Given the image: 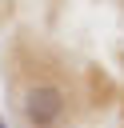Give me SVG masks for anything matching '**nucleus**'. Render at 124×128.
Listing matches in <instances>:
<instances>
[{"mask_svg":"<svg viewBox=\"0 0 124 128\" xmlns=\"http://www.w3.org/2000/svg\"><path fill=\"white\" fill-rule=\"evenodd\" d=\"M20 112H24L28 128H60V120H64V112H68V96H64L60 84L36 80V84L24 88Z\"/></svg>","mask_w":124,"mask_h":128,"instance_id":"obj_1","label":"nucleus"},{"mask_svg":"<svg viewBox=\"0 0 124 128\" xmlns=\"http://www.w3.org/2000/svg\"><path fill=\"white\" fill-rule=\"evenodd\" d=\"M0 128H8V124H4V120H0Z\"/></svg>","mask_w":124,"mask_h":128,"instance_id":"obj_2","label":"nucleus"}]
</instances>
